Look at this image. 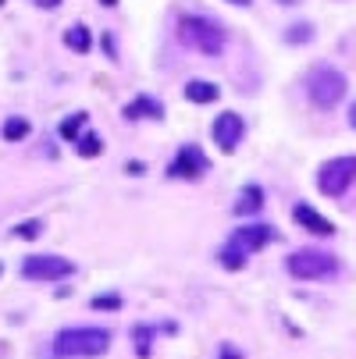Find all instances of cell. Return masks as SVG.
Instances as JSON below:
<instances>
[{
  "instance_id": "6da1fadb",
  "label": "cell",
  "mask_w": 356,
  "mask_h": 359,
  "mask_svg": "<svg viewBox=\"0 0 356 359\" xmlns=\"http://www.w3.org/2000/svg\"><path fill=\"white\" fill-rule=\"evenodd\" d=\"M111 345V331L104 327H65L58 338H54V352L58 355H104Z\"/></svg>"
},
{
  "instance_id": "7a4b0ae2",
  "label": "cell",
  "mask_w": 356,
  "mask_h": 359,
  "mask_svg": "<svg viewBox=\"0 0 356 359\" xmlns=\"http://www.w3.org/2000/svg\"><path fill=\"white\" fill-rule=\"evenodd\" d=\"M178 39L185 46L199 50V54H207V57H214V54H221V50H225L221 25H214L211 18H196V15H189V18L178 22Z\"/></svg>"
},
{
  "instance_id": "3957f363",
  "label": "cell",
  "mask_w": 356,
  "mask_h": 359,
  "mask_svg": "<svg viewBox=\"0 0 356 359\" xmlns=\"http://www.w3.org/2000/svg\"><path fill=\"white\" fill-rule=\"evenodd\" d=\"M289 274L299 278V281H324V278H335L338 274V260L324 249H299L285 260Z\"/></svg>"
},
{
  "instance_id": "277c9868",
  "label": "cell",
  "mask_w": 356,
  "mask_h": 359,
  "mask_svg": "<svg viewBox=\"0 0 356 359\" xmlns=\"http://www.w3.org/2000/svg\"><path fill=\"white\" fill-rule=\"evenodd\" d=\"M307 93H310V100L317 107H335L338 100L345 96V75L338 72V68H328V65H321V68H314L310 75H307Z\"/></svg>"
},
{
  "instance_id": "5b68a950",
  "label": "cell",
  "mask_w": 356,
  "mask_h": 359,
  "mask_svg": "<svg viewBox=\"0 0 356 359\" xmlns=\"http://www.w3.org/2000/svg\"><path fill=\"white\" fill-rule=\"evenodd\" d=\"M352 182H356V157H335V161L321 164V171H317V189L324 196H342Z\"/></svg>"
},
{
  "instance_id": "8992f818",
  "label": "cell",
  "mask_w": 356,
  "mask_h": 359,
  "mask_svg": "<svg viewBox=\"0 0 356 359\" xmlns=\"http://www.w3.org/2000/svg\"><path fill=\"white\" fill-rule=\"evenodd\" d=\"M22 274L29 281H61L72 274V260H65V256H54V252H46V256H29Z\"/></svg>"
},
{
  "instance_id": "52a82bcc",
  "label": "cell",
  "mask_w": 356,
  "mask_h": 359,
  "mask_svg": "<svg viewBox=\"0 0 356 359\" xmlns=\"http://www.w3.org/2000/svg\"><path fill=\"white\" fill-rule=\"evenodd\" d=\"M168 175L171 178H199V175H207V157H203L196 146H182L178 157L168 168Z\"/></svg>"
},
{
  "instance_id": "ba28073f",
  "label": "cell",
  "mask_w": 356,
  "mask_h": 359,
  "mask_svg": "<svg viewBox=\"0 0 356 359\" xmlns=\"http://www.w3.org/2000/svg\"><path fill=\"white\" fill-rule=\"evenodd\" d=\"M211 135H214V142H218L225 153H232V149L242 142V118H239V114H232V111H225L221 118H214Z\"/></svg>"
},
{
  "instance_id": "9c48e42d",
  "label": "cell",
  "mask_w": 356,
  "mask_h": 359,
  "mask_svg": "<svg viewBox=\"0 0 356 359\" xmlns=\"http://www.w3.org/2000/svg\"><path fill=\"white\" fill-rule=\"evenodd\" d=\"M268 242H275V228H268V224H249V228H239L232 235V245H239L242 252H257Z\"/></svg>"
},
{
  "instance_id": "30bf717a",
  "label": "cell",
  "mask_w": 356,
  "mask_h": 359,
  "mask_svg": "<svg viewBox=\"0 0 356 359\" xmlns=\"http://www.w3.org/2000/svg\"><path fill=\"white\" fill-rule=\"evenodd\" d=\"M292 217H296V224L299 228H307L310 235H335V224L328 221V217H321L310 203H296L292 207Z\"/></svg>"
},
{
  "instance_id": "8fae6325",
  "label": "cell",
  "mask_w": 356,
  "mask_h": 359,
  "mask_svg": "<svg viewBox=\"0 0 356 359\" xmlns=\"http://www.w3.org/2000/svg\"><path fill=\"white\" fill-rule=\"evenodd\" d=\"M185 96L192 100V104H214V100L221 96V89H218L214 82H203V79H192V82L185 86Z\"/></svg>"
},
{
  "instance_id": "7c38bea8",
  "label": "cell",
  "mask_w": 356,
  "mask_h": 359,
  "mask_svg": "<svg viewBox=\"0 0 356 359\" xmlns=\"http://www.w3.org/2000/svg\"><path fill=\"white\" fill-rule=\"evenodd\" d=\"M261 207H264V189L261 185H246L239 203H235V214H261Z\"/></svg>"
},
{
  "instance_id": "4fadbf2b",
  "label": "cell",
  "mask_w": 356,
  "mask_h": 359,
  "mask_svg": "<svg viewBox=\"0 0 356 359\" xmlns=\"http://www.w3.org/2000/svg\"><path fill=\"white\" fill-rule=\"evenodd\" d=\"M164 114V107L157 104V100H150V96H139V100H132V104L125 107V118H161Z\"/></svg>"
},
{
  "instance_id": "5bb4252c",
  "label": "cell",
  "mask_w": 356,
  "mask_h": 359,
  "mask_svg": "<svg viewBox=\"0 0 356 359\" xmlns=\"http://www.w3.org/2000/svg\"><path fill=\"white\" fill-rule=\"evenodd\" d=\"M246 256H249V252H242L239 245H232V242H228V245L218 252V260H221V267H225V271H242V267H246Z\"/></svg>"
},
{
  "instance_id": "9a60e30c",
  "label": "cell",
  "mask_w": 356,
  "mask_h": 359,
  "mask_svg": "<svg viewBox=\"0 0 356 359\" xmlns=\"http://www.w3.org/2000/svg\"><path fill=\"white\" fill-rule=\"evenodd\" d=\"M65 43L75 50V54H86V50L93 46V36H89V29H86V25H72V29L65 32Z\"/></svg>"
},
{
  "instance_id": "2e32d148",
  "label": "cell",
  "mask_w": 356,
  "mask_h": 359,
  "mask_svg": "<svg viewBox=\"0 0 356 359\" xmlns=\"http://www.w3.org/2000/svg\"><path fill=\"white\" fill-rule=\"evenodd\" d=\"M79 153H82V157H100V153H104V142H100V135H82L79 139Z\"/></svg>"
},
{
  "instance_id": "e0dca14e",
  "label": "cell",
  "mask_w": 356,
  "mask_h": 359,
  "mask_svg": "<svg viewBox=\"0 0 356 359\" xmlns=\"http://www.w3.org/2000/svg\"><path fill=\"white\" fill-rule=\"evenodd\" d=\"M25 135H29V121H25V118H11V121L4 125V139H8V142L25 139Z\"/></svg>"
},
{
  "instance_id": "ac0fdd59",
  "label": "cell",
  "mask_w": 356,
  "mask_h": 359,
  "mask_svg": "<svg viewBox=\"0 0 356 359\" xmlns=\"http://www.w3.org/2000/svg\"><path fill=\"white\" fill-rule=\"evenodd\" d=\"M82 128H86V114H72V118L61 121V135H65V139H79Z\"/></svg>"
},
{
  "instance_id": "d6986e66",
  "label": "cell",
  "mask_w": 356,
  "mask_h": 359,
  "mask_svg": "<svg viewBox=\"0 0 356 359\" xmlns=\"http://www.w3.org/2000/svg\"><path fill=\"white\" fill-rule=\"evenodd\" d=\"M150 348H154V331H150V327H136V352L150 355Z\"/></svg>"
},
{
  "instance_id": "ffe728a7",
  "label": "cell",
  "mask_w": 356,
  "mask_h": 359,
  "mask_svg": "<svg viewBox=\"0 0 356 359\" xmlns=\"http://www.w3.org/2000/svg\"><path fill=\"white\" fill-rule=\"evenodd\" d=\"M39 231H43V221H22V224L15 228V235H18V238H36Z\"/></svg>"
},
{
  "instance_id": "44dd1931",
  "label": "cell",
  "mask_w": 356,
  "mask_h": 359,
  "mask_svg": "<svg viewBox=\"0 0 356 359\" xmlns=\"http://www.w3.org/2000/svg\"><path fill=\"white\" fill-rule=\"evenodd\" d=\"M310 36H314V32H310V25H292L285 39H289V43H307Z\"/></svg>"
},
{
  "instance_id": "7402d4cb",
  "label": "cell",
  "mask_w": 356,
  "mask_h": 359,
  "mask_svg": "<svg viewBox=\"0 0 356 359\" xmlns=\"http://www.w3.org/2000/svg\"><path fill=\"white\" fill-rule=\"evenodd\" d=\"M93 306H96V310H114L118 299H114V295H111V299H100V295H96V299H93Z\"/></svg>"
},
{
  "instance_id": "603a6c76",
  "label": "cell",
  "mask_w": 356,
  "mask_h": 359,
  "mask_svg": "<svg viewBox=\"0 0 356 359\" xmlns=\"http://www.w3.org/2000/svg\"><path fill=\"white\" fill-rule=\"evenodd\" d=\"M221 359H239V352H235V348H228V345H225V352H221Z\"/></svg>"
},
{
  "instance_id": "cb8c5ba5",
  "label": "cell",
  "mask_w": 356,
  "mask_h": 359,
  "mask_svg": "<svg viewBox=\"0 0 356 359\" xmlns=\"http://www.w3.org/2000/svg\"><path fill=\"white\" fill-rule=\"evenodd\" d=\"M36 4H39V8H58L61 0H36Z\"/></svg>"
},
{
  "instance_id": "d4e9b609",
  "label": "cell",
  "mask_w": 356,
  "mask_h": 359,
  "mask_svg": "<svg viewBox=\"0 0 356 359\" xmlns=\"http://www.w3.org/2000/svg\"><path fill=\"white\" fill-rule=\"evenodd\" d=\"M349 121H352V128H356V104H352V111H349Z\"/></svg>"
},
{
  "instance_id": "484cf974",
  "label": "cell",
  "mask_w": 356,
  "mask_h": 359,
  "mask_svg": "<svg viewBox=\"0 0 356 359\" xmlns=\"http://www.w3.org/2000/svg\"><path fill=\"white\" fill-rule=\"evenodd\" d=\"M100 4H104V8H114V4H118V0H100Z\"/></svg>"
},
{
  "instance_id": "4316f807",
  "label": "cell",
  "mask_w": 356,
  "mask_h": 359,
  "mask_svg": "<svg viewBox=\"0 0 356 359\" xmlns=\"http://www.w3.org/2000/svg\"><path fill=\"white\" fill-rule=\"evenodd\" d=\"M228 4H239V8H246V4H249V0H228Z\"/></svg>"
},
{
  "instance_id": "83f0119b",
  "label": "cell",
  "mask_w": 356,
  "mask_h": 359,
  "mask_svg": "<svg viewBox=\"0 0 356 359\" xmlns=\"http://www.w3.org/2000/svg\"><path fill=\"white\" fill-rule=\"evenodd\" d=\"M0 274H4V264H0Z\"/></svg>"
},
{
  "instance_id": "f1b7e54d",
  "label": "cell",
  "mask_w": 356,
  "mask_h": 359,
  "mask_svg": "<svg viewBox=\"0 0 356 359\" xmlns=\"http://www.w3.org/2000/svg\"><path fill=\"white\" fill-rule=\"evenodd\" d=\"M0 4H4V0H0Z\"/></svg>"
}]
</instances>
